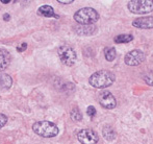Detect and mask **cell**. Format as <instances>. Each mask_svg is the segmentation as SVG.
Returning a JSON list of instances; mask_svg holds the SVG:
<instances>
[{
    "instance_id": "obj_1",
    "label": "cell",
    "mask_w": 153,
    "mask_h": 144,
    "mask_svg": "<svg viewBox=\"0 0 153 144\" xmlns=\"http://www.w3.org/2000/svg\"><path fill=\"white\" fill-rule=\"evenodd\" d=\"M115 78L116 77L113 72L108 71V70H100V71H97L91 75L89 83L94 88L102 89V88H106L113 85Z\"/></svg>"
},
{
    "instance_id": "obj_2",
    "label": "cell",
    "mask_w": 153,
    "mask_h": 144,
    "mask_svg": "<svg viewBox=\"0 0 153 144\" xmlns=\"http://www.w3.org/2000/svg\"><path fill=\"white\" fill-rule=\"evenodd\" d=\"M99 19V14L92 7H83L74 14V20L81 25H92Z\"/></svg>"
},
{
    "instance_id": "obj_3",
    "label": "cell",
    "mask_w": 153,
    "mask_h": 144,
    "mask_svg": "<svg viewBox=\"0 0 153 144\" xmlns=\"http://www.w3.org/2000/svg\"><path fill=\"white\" fill-rule=\"evenodd\" d=\"M32 130L39 136L45 138H52L59 134V128L50 121H38L32 125Z\"/></svg>"
},
{
    "instance_id": "obj_4",
    "label": "cell",
    "mask_w": 153,
    "mask_h": 144,
    "mask_svg": "<svg viewBox=\"0 0 153 144\" xmlns=\"http://www.w3.org/2000/svg\"><path fill=\"white\" fill-rule=\"evenodd\" d=\"M127 6L132 14H148L153 10V0H131Z\"/></svg>"
},
{
    "instance_id": "obj_5",
    "label": "cell",
    "mask_w": 153,
    "mask_h": 144,
    "mask_svg": "<svg viewBox=\"0 0 153 144\" xmlns=\"http://www.w3.org/2000/svg\"><path fill=\"white\" fill-rule=\"evenodd\" d=\"M59 57L61 59L62 63L67 66H73L76 62V52L69 45H62L59 48Z\"/></svg>"
},
{
    "instance_id": "obj_6",
    "label": "cell",
    "mask_w": 153,
    "mask_h": 144,
    "mask_svg": "<svg viewBox=\"0 0 153 144\" xmlns=\"http://www.w3.org/2000/svg\"><path fill=\"white\" fill-rule=\"evenodd\" d=\"M77 139L82 144H96L99 140V137L96 132L90 128H85L78 132Z\"/></svg>"
},
{
    "instance_id": "obj_7",
    "label": "cell",
    "mask_w": 153,
    "mask_h": 144,
    "mask_svg": "<svg viewBox=\"0 0 153 144\" xmlns=\"http://www.w3.org/2000/svg\"><path fill=\"white\" fill-rule=\"evenodd\" d=\"M144 60H145V54H144L143 51L137 50V49H134V50H131L125 55V64L129 66H137L141 63H143Z\"/></svg>"
},
{
    "instance_id": "obj_8",
    "label": "cell",
    "mask_w": 153,
    "mask_h": 144,
    "mask_svg": "<svg viewBox=\"0 0 153 144\" xmlns=\"http://www.w3.org/2000/svg\"><path fill=\"white\" fill-rule=\"evenodd\" d=\"M99 102L103 108L107 110H111L116 108L117 106V101L114 95L109 91H103L99 94Z\"/></svg>"
},
{
    "instance_id": "obj_9",
    "label": "cell",
    "mask_w": 153,
    "mask_h": 144,
    "mask_svg": "<svg viewBox=\"0 0 153 144\" xmlns=\"http://www.w3.org/2000/svg\"><path fill=\"white\" fill-rule=\"evenodd\" d=\"M132 25L137 28L141 29H150L153 28V17H142V18L135 19L132 22Z\"/></svg>"
},
{
    "instance_id": "obj_10",
    "label": "cell",
    "mask_w": 153,
    "mask_h": 144,
    "mask_svg": "<svg viewBox=\"0 0 153 144\" xmlns=\"http://www.w3.org/2000/svg\"><path fill=\"white\" fill-rule=\"evenodd\" d=\"M10 63V54L7 50L0 48V71L6 69Z\"/></svg>"
},
{
    "instance_id": "obj_11",
    "label": "cell",
    "mask_w": 153,
    "mask_h": 144,
    "mask_svg": "<svg viewBox=\"0 0 153 144\" xmlns=\"http://www.w3.org/2000/svg\"><path fill=\"white\" fill-rule=\"evenodd\" d=\"M96 29L94 25H81L76 28V33L80 36H91L96 33Z\"/></svg>"
},
{
    "instance_id": "obj_12",
    "label": "cell",
    "mask_w": 153,
    "mask_h": 144,
    "mask_svg": "<svg viewBox=\"0 0 153 144\" xmlns=\"http://www.w3.org/2000/svg\"><path fill=\"white\" fill-rule=\"evenodd\" d=\"M38 14L43 17H57L54 15V10L50 5H43L38 10Z\"/></svg>"
},
{
    "instance_id": "obj_13",
    "label": "cell",
    "mask_w": 153,
    "mask_h": 144,
    "mask_svg": "<svg viewBox=\"0 0 153 144\" xmlns=\"http://www.w3.org/2000/svg\"><path fill=\"white\" fill-rule=\"evenodd\" d=\"M12 84H13V79L10 75L7 74L0 75V87L2 89H8V88H10Z\"/></svg>"
},
{
    "instance_id": "obj_14",
    "label": "cell",
    "mask_w": 153,
    "mask_h": 144,
    "mask_svg": "<svg viewBox=\"0 0 153 144\" xmlns=\"http://www.w3.org/2000/svg\"><path fill=\"white\" fill-rule=\"evenodd\" d=\"M103 136H104V138L106 139V140L111 141V140H114V139H115L116 133L111 126L106 125V126H104V128H103Z\"/></svg>"
},
{
    "instance_id": "obj_15",
    "label": "cell",
    "mask_w": 153,
    "mask_h": 144,
    "mask_svg": "<svg viewBox=\"0 0 153 144\" xmlns=\"http://www.w3.org/2000/svg\"><path fill=\"white\" fill-rule=\"evenodd\" d=\"M104 55L105 59L108 62H111L116 59V50L114 47H106L104 49Z\"/></svg>"
},
{
    "instance_id": "obj_16",
    "label": "cell",
    "mask_w": 153,
    "mask_h": 144,
    "mask_svg": "<svg viewBox=\"0 0 153 144\" xmlns=\"http://www.w3.org/2000/svg\"><path fill=\"white\" fill-rule=\"evenodd\" d=\"M133 37L131 35H120V36H117L115 38V42L116 43H128L130 41H132Z\"/></svg>"
},
{
    "instance_id": "obj_17",
    "label": "cell",
    "mask_w": 153,
    "mask_h": 144,
    "mask_svg": "<svg viewBox=\"0 0 153 144\" xmlns=\"http://www.w3.org/2000/svg\"><path fill=\"white\" fill-rule=\"evenodd\" d=\"M71 118L74 121H80L82 119V115H81L80 111L78 109H73L72 112H71Z\"/></svg>"
},
{
    "instance_id": "obj_18",
    "label": "cell",
    "mask_w": 153,
    "mask_h": 144,
    "mask_svg": "<svg viewBox=\"0 0 153 144\" xmlns=\"http://www.w3.org/2000/svg\"><path fill=\"white\" fill-rule=\"evenodd\" d=\"M145 81L148 84V85H150V86H153V71H150V72H148L147 74L145 75Z\"/></svg>"
},
{
    "instance_id": "obj_19",
    "label": "cell",
    "mask_w": 153,
    "mask_h": 144,
    "mask_svg": "<svg viewBox=\"0 0 153 144\" xmlns=\"http://www.w3.org/2000/svg\"><path fill=\"white\" fill-rule=\"evenodd\" d=\"M7 122V117L3 114H0V128H3Z\"/></svg>"
},
{
    "instance_id": "obj_20",
    "label": "cell",
    "mask_w": 153,
    "mask_h": 144,
    "mask_svg": "<svg viewBox=\"0 0 153 144\" xmlns=\"http://www.w3.org/2000/svg\"><path fill=\"white\" fill-rule=\"evenodd\" d=\"M87 113H88V115H89V116H91V117H94V116L96 115V109H95L93 106H90L89 108H88Z\"/></svg>"
},
{
    "instance_id": "obj_21",
    "label": "cell",
    "mask_w": 153,
    "mask_h": 144,
    "mask_svg": "<svg viewBox=\"0 0 153 144\" xmlns=\"http://www.w3.org/2000/svg\"><path fill=\"white\" fill-rule=\"evenodd\" d=\"M26 48H27V44H26V43H23L22 45H20V46H19L18 48H17V50L20 51V52H21V51H24Z\"/></svg>"
},
{
    "instance_id": "obj_22",
    "label": "cell",
    "mask_w": 153,
    "mask_h": 144,
    "mask_svg": "<svg viewBox=\"0 0 153 144\" xmlns=\"http://www.w3.org/2000/svg\"><path fill=\"white\" fill-rule=\"evenodd\" d=\"M59 2L62 4H70L73 2V0H59Z\"/></svg>"
},
{
    "instance_id": "obj_23",
    "label": "cell",
    "mask_w": 153,
    "mask_h": 144,
    "mask_svg": "<svg viewBox=\"0 0 153 144\" xmlns=\"http://www.w3.org/2000/svg\"><path fill=\"white\" fill-rule=\"evenodd\" d=\"M3 19H4L5 21H10V15H8V14H5V15L3 16Z\"/></svg>"
},
{
    "instance_id": "obj_24",
    "label": "cell",
    "mask_w": 153,
    "mask_h": 144,
    "mask_svg": "<svg viewBox=\"0 0 153 144\" xmlns=\"http://www.w3.org/2000/svg\"><path fill=\"white\" fill-rule=\"evenodd\" d=\"M2 3H8V2H10V0H1Z\"/></svg>"
}]
</instances>
